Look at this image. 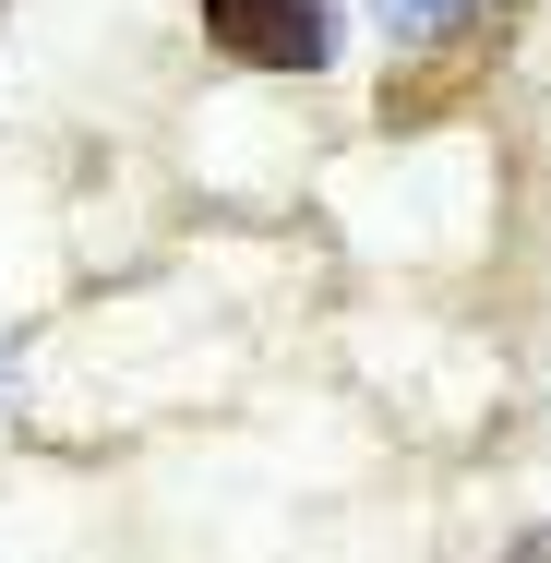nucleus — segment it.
Listing matches in <instances>:
<instances>
[{
	"mask_svg": "<svg viewBox=\"0 0 551 563\" xmlns=\"http://www.w3.org/2000/svg\"><path fill=\"white\" fill-rule=\"evenodd\" d=\"M192 12L252 73H324L335 60V0H192Z\"/></svg>",
	"mask_w": 551,
	"mask_h": 563,
	"instance_id": "f257e3e1",
	"label": "nucleus"
},
{
	"mask_svg": "<svg viewBox=\"0 0 551 563\" xmlns=\"http://www.w3.org/2000/svg\"><path fill=\"white\" fill-rule=\"evenodd\" d=\"M455 12H480V0H384V24H396V36H443Z\"/></svg>",
	"mask_w": 551,
	"mask_h": 563,
	"instance_id": "f03ea898",
	"label": "nucleus"
},
{
	"mask_svg": "<svg viewBox=\"0 0 551 563\" xmlns=\"http://www.w3.org/2000/svg\"><path fill=\"white\" fill-rule=\"evenodd\" d=\"M504 563H551V528H528V540H516V552H504Z\"/></svg>",
	"mask_w": 551,
	"mask_h": 563,
	"instance_id": "7ed1b4c3",
	"label": "nucleus"
}]
</instances>
